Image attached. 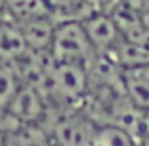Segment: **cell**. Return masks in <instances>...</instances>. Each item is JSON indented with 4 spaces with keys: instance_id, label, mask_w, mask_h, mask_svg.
<instances>
[{
    "instance_id": "6da1fadb",
    "label": "cell",
    "mask_w": 149,
    "mask_h": 146,
    "mask_svg": "<svg viewBox=\"0 0 149 146\" xmlns=\"http://www.w3.org/2000/svg\"><path fill=\"white\" fill-rule=\"evenodd\" d=\"M49 53L53 55L55 61L83 63V65L96 55L79 19H64L55 25Z\"/></svg>"
},
{
    "instance_id": "7a4b0ae2",
    "label": "cell",
    "mask_w": 149,
    "mask_h": 146,
    "mask_svg": "<svg viewBox=\"0 0 149 146\" xmlns=\"http://www.w3.org/2000/svg\"><path fill=\"white\" fill-rule=\"evenodd\" d=\"M49 80L61 97L77 101L85 97L89 89V70L83 63L53 61L49 68Z\"/></svg>"
},
{
    "instance_id": "3957f363",
    "label": "cell",
    "mask_w": 149,
    "mask_h": 146,
    "mask_svg": "<svg viewBox=\"0 0 149 146\" xmlns=\"http://www.w3.org/2000/svg\"><path fill=\"white\" fill-rule=\"evenodd\" d=\"M87 32L95 53L108 55L121 42V32L111 15L106 11H91L87 17L79 19Z\"/></svg>"
},
{
    "instance_id": "277c9868",
    "label": "cell",
    "mask_w": 149,
    "mask_h": 146,
    "mask_svg": "<svg viewBox=\"0 0 149 146\" xmlns=\"http://www.w3.org/2000/svg\"><path fill=\"white\" fill-rule=\"evenodd\" d=\"M6 110L19 121L25 123H40L45 116V102L42 93L32 84H21L11 101L6 104Z\"/></svg>"
},
{
    "instance_id": "5b68a950",
    "label": "cell",
    "mask_w": 149,
    "mask_h": 146,
    "mask_svg": "<svg viewBox=\"0 0 149 146\" xmlns=\"http://www.w3.org/2000/svg\"><path fill=\"white\" fill-rule=\"evenodd\" d=\"M95 123L81 116H64L55 123L51 139L55 146H85L96 133Z\"/></svg>"
},
{
    "instance_id": "8992f818",
    "label": "cell",
    "mask_w": 149,
    "mask_h": 146,
    "mask_svg": "<svg viewBox=\"0 0 149 146\" xmlns=\"http://www.w3.org/2000/svg\"><path fill=\"white\" fill-rule=\"evenodd\" d=\"M23 34L29 51H49L51 40H53L55 25L49 17H38L25 23H15Z\"/></svg>"
},
{
    "instance_id": "52a82bcc",
    "label": "cell",
    "mask_w": 149,
    "mask_h": 146,
    "mask_svg": "<svg viewBox=\"0 0 149 146\" xmlns=\"http://www.w3.org/2000/svg\"><path fill=\"white\" fill-rule=\"evenodd\" d=\"M108 57L111 59L123 72H127V70H134V68H138V66L149 65V48L121 38V42L109 51Z\"/></svg>"
},
{
    "instance_id": "ba28073f",
    "label": "cell",
    "mask_w": 149,
    "mask_h": 146,
    "mask_svg": "<svg viewBox=\"0 0 149 146\" xmlns=\"http://www.w3.org/2000/svg\"><path fill=\"white\" fill-rule=\"evenodd\" d=\"M123 95L138 110H149V82L123 72Z\"/></svg>"
},
{
    "instance_id": "9c48e42d",
    "label": "cell",
    "mask_w": 149,
    "mask_h": 146,
    "mask_svg": "<svg viewBox=\"0 0 149 146\" xmlns=\"http://www.w3.org/2000/svg\"><path fill=\"white\" fill-rule=\"evenodd\" d=\"M11 137L13 146H55L51 135L40 123H25Z\"/></svg>"
},
{
    "instance_id": "30bf717a",
    "label": "cell",
    "mask_w": 149,
    "mask_h": 146,
    "mask_svg": "<svg viewBox=\"0 0 149 146\" xmlns=\"http://www.w3.org/2000/svg\"><path fill=\"white\" fill-rule=\"evenodd\" d=\"M10 13L17 19V23H25L38 17H49V2L47 0H17L6 6Z\"/></svg>"
},
{
    "instance_id": "8fae6325",
    "label": "cell",
    "mask_w": 149,
    "mask_h": 146,
    "mask_svg": "<svg viewBox=\"0 0 149 146\" xmlns=\"http://www.w3.org/2000/svg\"><path fill=\"white\" fill-rule=\"evenodd\" d=\"M10 61H0V108H6V104L11 101L19 87H21V78H19L17 66L8 65Z\"/></svg>"
},
{
    "instance_id": "7c38bea8",
    "label": "cell",
    "mask_w": 149,
    "mask_h": 146,
    "mask_svg": "<svg viewBox=\"0 0 149 146\" xmlns=\"http://www.w3.org/2000/svg\"><path fill=\"white\" fill-rule=\"evenodd\" d=\"M96 139L100 140L102 146H143L132 135H128L125 129L117 127V125H113V123L98 125V129H96Z\"/></svg>"
},
{
    "instance_id": "4fadbf2b",
    "label": "cell",
    "mask_w": 149,
    "mask_h": 146,
    "mask_svg": "<svg viewBox=\"0 0 149 146\" xmlns=\"http://www.w3.org/2000/svg\"><path fill=\"white\" fill-rule=\"evenodd\" d=\"M125 74H130V76H136L143 82H149V65H143V66H138L134 70H127Z\"/></svg>"
},
{
    "instance_id": "5bb4252c",
    "label": "cell",
    "mask_w": 149,
    "mask_h": 146,
    "mask_svg": "<svg viewBox=\"0 0 149 146\" xmlns=\"http://www.w3.org/2000/svg\"><path fill=\"white\" fill-rule=\"evenodd\" d=\"M143 139L149 142V110L143 112Z\"/></svg>"
},
{
    "instance_id": "9a60e30c",
    "label": "cell",
    "mask_w": 149,
    "mask_h": 146,
    "mask_svg": "<svg viewBox=\"0 0 149 146\" xmlns=\"http://www.w3.org/2000/svg\"><path fill=\"white\" fill-rule=\"evenodd\" d=\"M8 139H10V137H8L6 133L0 131V146H8Z\"/></svg>"
},
{
    "instance_id": "2e32d148",
    "label": "cell",
    "mask_w": 149,
    "mask_h": 146,
    "mask_svg": "<svg viewBox=\"0 0 149 146\" xmlns=\"http://www.w3.org/2000/svg\"><path fill=\"white\" fill-rule=\"evenodd\" d=\"M4 8H6V2H4V0H0V13L4 11Z\"/></svg>"
},
{
    "instance_id": "e0dca14e",
    "label": "cell",
    "mask_w": 149,
    "mask_h": 146,
    "mask_svg": "<svg viewBox=\"0 0 149 146\" xmlns=\"http://www.w3.org/2000/svg\"><path fill=\"white\" fill-rule=\"evenodd\" d=\"M143 146H149V142H146V144H143Z\"/></svg>"
}]
</instances>
